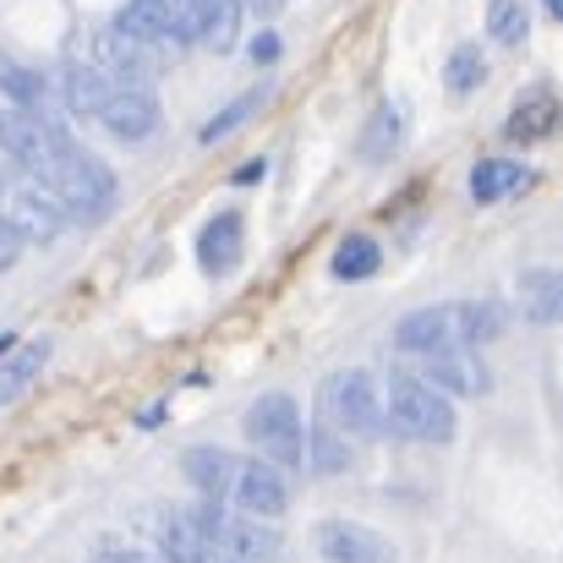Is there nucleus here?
<instances>
[{"label":"nucleus","instance_id":"obj_25","mask_svg":"<svg viewBox=\"0 0 563 563\" xmlns=\"http://www.w3.org/2000/svg\"><path fill=\"white\" fill-rule=\"evenodd\" d=\"M504 329V312L493 301H465L460 307V345H493Z\"/></svg>","mask_w":563,"mask_h":563},{"label":"nucleus","instance_id":"obj_5","mask_svg":"<svg viewBox=\"0 0 563 563\" xmlns=\"http://www.w3.org/2000/svg\"><path fill=\"white\" fill-rule=\"evenodd\" d=\"M323 421L351 432V438H377L383 432V405H377V383L367 373H334L323 383Z\"/></svg>","mask_w":563,"mask_h":563},{"label":"nucleus","instance_id":"obj_35","mask_svg":"<svg viewBox=\"0 0 563 563\" xmlns=\"http://www.w3.org/2000/svg\"><path fill=\"white\" fill-rule=\"evenodd\" d=\"M11 345H16V340H11V334H0V356H5V351H11Z\"/></svg>","mask_w":563,"mask_h":563},{"label":"nucleus","instance_id":"obj_27","mask_svg":"<svg viewBox=\"0 0 563 563\" xmlns=\"http://www.w3.org/2000/svg\"><path fill=\"white\" fill-rule=\"evenodd\" d=\"M487 27H493V38H498V44H520V38H526V27H531V16H526V5H520V0H498V5H493V16H487Z\"/></svg>","mask_w":563,"mask_h":563},{"label":"nucleus","instance_id":"obj_9","mask_svg":"<svg viewBox=\"0 0 563 563\" xmlns=\"http://www.w3.org/2000/svg\"><path fill=\"white\" fill-rule=\"evenodd\" d=\"M394 345L410 351V356L454 351V345H460V307H427V312H410V318L394 329Z\"/></svg>","mask_w":563,"mask_h":563},{"label":"nucleus","instance_id":"obj_28","mask_svg":"<svg viewBox=\"0 0 563 563\" xmlns=\"http://www.w3.org/2000/svg\"><path fill=\"white\" fill-rule=\"evenodd\" d=\"M252 110H257V93H246V99H235L230 110H219V115H213V121L202 126V143H224V137H230V132H235V126H241V121H246Z\"/></svg>","mask_w":563,"mask_h":563},{"label":"nucleus","instance_id":"obj_32","mask_svg":"<svg viewBox=\"0 0 563 563\" xmlns=\"http://www.w3.org/2000/svg\"><path fill=\"white\" fill-rule=\"evenodd\" d=\"M252 60H257V66L279 60V38H274V33H257V38H252Z\"/></svg>","mask_w":563,"mask_h":563},{"label":"nucleus","instance_id":"obj_8","mask_svg":"<svg viewBox=\"0 0 563 563\" xmlns=\"http://www.w3.org/2000/svg\"><path fill=\"white\" fill-rule=\"evenodd\" d=\"M230 498L241 504V515L274 520V515H285L290 487H285L279 465H268V460H241V465H235V482H230Z\"/></svg>","mask_w":563,"mask_h":563},{"label":"nucleus","instance_id":"obj_17","mask_svg":"<svg viewBox=\"0 0 563 563\" xmlns=\"http://www.w3.org/2000/svg\"><path fill=\"white\" fill-rule=\"evenodd\" d=\"M44 362H49V340H33V345H22L16 356L5 351V356H0V405L22 399V394H27V383L44 373Z\"/></svg>","mask_w":563,"mask_h":563},{"label":"nucleus","instance_id":"obj_13","mask_svg":"<svg viewBox=\"0 0 563 563\" xmlns=\"http://www.w3.org/2000/svg\"><path fill=\"white\" fill-rule=\"evenodd\" d=\"M197 257H202V274H230L235 268V257H241V213L235 208H224L202 224Z\"/></svg>","mask_w":563,"mask_h":563},{"label":"nucleus","instance_id":"obj_20","mask_svg":"<svg viewBox=\"0 0 563 563\" xmlns=\"http://www.w3.org/2000/svg\"><path fill=\"white\" fill-rule=\"evenodd\" d=\"M60 88H66V104H71L77 115H99L115 82H110L99 66H66V82H60Z\"/></svg>","mask_w":563,"mask_h":563},{"label":"nucleus","instance_id":"obj_19","mask_svg":"<svg viewBox=\"0 0 563 563\" xmlns=\"http://www.w3.org/2000/svg\"><path fill=\"white\" fill-rule=\"evenodd\" d=\"M235 16H241L235 0H197V27H191V38L224 55V49L235 44Z\"/></svg>","mask_w":563,"mask_h":563},{"label":"nucleus","instance_id":"obj_34","mask_svg":"<svg viewBox=\"0 0 563 563\" xmlns=\"http://www.w3.org/2000/svg\"><path fill=\"white\" fill-rule=\"evenodd\" d=\"M93 563H148V559H137V553H121V548H104Z\"/></svg>","mask_w":563,"mask_h":563},{"label":"nucleus","instance_id":"obj_26","mask_svg":"<svg viewBox=\"0 0 563 563\" xmlns=\"http://www.w3.org/2000/svg\"><path fill=\"white\" fill-rule=\"evenodd\" d=\"M482 77H487V60L476 55V44H465V49H454V55H449V71H443V82H449V93H454V99H465V93H471Z\"/></svg>","mask_w":563,"mask_h":563},{"label":"nucleus","instance_id":"obj_18","mask_svg":"<svg viewBox=\"0 0 563 563\" xmlns=\"http://www.w3.org/2000/svg\"><path fill=\"white\" fill-rule=\"evenodd\" d=\"M520 301H526V318H537V323H559L563 279L553 274V268H526V274H520Z\"/></svg>","mask_w":563,"mask_h":563},{"label":"nucleus","instance_id":"obj_1","mask_svg":"<svg viewBox=\"0 0 563 563\" xmlns=\"http://www.w3.org/2000/svg\"><path fill=\"white\" fill-rule=\"evenodd\" d=\"M388 421H394V432H405L416 443H449L454 438V405L443 399V388H432L410 373L388 377Z\"/></svg>","mask_w":563,"mask_h":563},{"label":"nucleus","instance_id":"obj_3","mask_svg":"<svg viewBox=\"0 0 563 563\" xmlns=\"http://www.w3.org/2000/svg\"><path fill=\"white\" fill-rule=\"evenodd\" d=\"M0 148L16 159V165H27L38 181H49V170L66 159V132L60 126H49L44 115H27V110H0Z\"/></svg>","mask_w":563,"mask_h":563},{"label":"nucleus","instance_id":"obj_7","mask_svg":"<svg viewBox=\"0 0 563 563\" xmlns=\"http://www.w3.org/2000/svg\"><path fill=\"white\" fill-rule=\"evenodd\" d=\"M279 553V537L268 526H257L252 515H219L213 526V542H208V563H274Z\"/></svg>","mask_w":563,"mask_h":563},{"label":"nucleus","instance_id":"obj_2","mask_svg":"<svg viewBox=\"0 0 563 563\" xmlns=\"http://www.w3.org/2000/svg\"><path fill=\"white\" fill-rule=\"evenodd\" d=\"M246 438L257 443V454L279 471H296L307 460V432H301V410L290 394H263L246 405Z\"/></svg>","mask_w":563,"mask_h":563},{"label":"nucleus","instance_id":"obj_24","mask_svg":"<svg viewBox=\"0 0 563 563\" xmlns=\"http://www.w3.org/2000/svg\"><path fill=\"white\" fill-rule=\"evenodd\" d=\"M377 263H383V252H377L373 235H345L340 252H334V274L340 279H367V274H377Z\"/></svg>","mask_w":563,"mask_h":563},{"label":"nucleus","instance_id":"obj_11","mask_svg":"<svg viewBox=\"0 0 563 563\" xmlns=\"http://www.w3.org/2000/svg\"><path fill=\"white\" fill-rule=\"evenodd\" d=\"M99 121L121 137V143H143V137H154V126H159V110H154V99L143 93V88H110V99H104V110H99Z\"/></svg>","mask_w":563,"mask_h":563},{"label":"nucleus","instance_id":"obj_4","mask_svg":"<svg viewBox=\"0 0 563 563\" xmlns=\"http://www.w3.org/2000/svg\"><path fill=\"white\" fill-rule=\"evenodd\" d=\"M49 187H55V197H60V208H66V213L93 219V213H104V208H110V197H115V176L104 170V159H93V154H82V148H66V159L49 170Z\"/></svg>","mask_w":563,"mask_h":563},{"label":"nucleus","instance_id":"obj_33","mask_svg":"<svg viewBox=\"0 0 563 563\" xmlns=\"http://www.w3.org/2000/svg\"><path fill=\"white\" fill-rule=\"evenodd\" d=\"M263 170H268L263 159H246V165L235 170V187H252V181H263Z\"/></svg>","mask_w":563,"mask_h":563},{"label":"nucleus","instance_id":"obj_6","mask_svg":"<svg viewBox=\"0 0 563 563\" xmlns=\"http://www.w3.org/2000/svg\"><path fill=\"white\" fill-rule=\"evenodd\" d=\"M219 504L202 498L191 509H170L159 515V553L165 563H208V542H213V526H219Z\"/></svg>","mask_w":563,"mask_h":563},{"label":"nucleus","instance_id":"obj_12","mask_svg":"<svg viewBox=\"0 0 563 563\" xmlns=\"http://www.w3.org/2000/svg\"><path fill=\"white\" fill-rule=\"evenodd\" d=\"M421 383H432V388H449V394H487V367L476 362V351L471 345H454V351H432L427 356V373Z\"/></svg>","mask_w":563,"mask_h":563},{"label":"nucleus","instance_id":"obj_14","mask_svg":"<svg viewBox=\"0 0 563 563\" xmlns=\"http://www.w3.org/2000/svg\"><path fill=\"white\" fill-rule=\"evenodd\" d=\"M235 454H224V449H187V460H181V471H187V482L202 493V498H230V482H235Z\"/></svg>","mask_w":563,"mask_h":563},{"label":"nucleus","instance_id":"obj_22","mask_svg":"<svg viewBox=\"0 0 563 563\" xmlns=\"http://www.w3.org/2000/svg\"><path fill=\"white\" fill-rule=\"evenodd\" d=\"M531 181L520 165H509V159H487V165H476L471 170V197L476 202H498V197H509V191H520Z\"/></svg>","mask_w":563,"mask_h":563},{"label":"nucleus","instance_id":"obj_31","mask_svg":"<svg viewBox=\"0 0 563 563\" xmlns=\"http://www.w3.org/2000/svg\"><path fill=\"white\" fill-rule=\"evenodd\" d=\"M16 257H22V235H16V230H11V224L0 219V274H5V268H11Z\"/></svg>","mask_w":563,"mask_h":563},{"label":"nucleus","instance_id":"obj_15","mask_svg":"<svg viewBox=\"0 0 563 563\" xmlns=\"http://www.w3.org/2000/svg\"><path fill=\"white\" fill-rule=\"evenodd\" d=\"M22 241H55L60 235V224H66V208L60 202H49V197H33V191H16V202H11V219H5Z\"/></svg>","mask_w":563,"mask_h":563},{"label":"nucleus","instance_id":"obj_23","mask_svg":"<svg viewBox=\"0 0 563 563\" xmlns=\"http://www.w3.org/2000/svg\"><path fill=\"white\" fill-rule=\"evenodd\" d=\"M307 449H312L318 476H334V471H345V465H351V443H345V432H340V427H329L323 416H318V427H312Z\"/></svg>","mask_w":563,"mask_h":563},{"label":"nucleus","instance_id":"obj_36","mask_svg":"<svg viewBox=\"0 0 563 563\" xmlns=\"http://www.w3.org/2000/svg\"><path fill=\"white\" fill-rule=\"evenodd\" d=\"M542 5H548V11H553V16H559V11H563V0H542Z\"/></svg>","mask_w":563,"mask_h":563},{"label":"nucleus","instance_id":"obj_10","mask_svg":"<svg viewBox=\"0 0 563 563\" xmlns=\"http://www.w3.org/2000/svg\"><path fill=\"white\" fill-rule=\"evenodd\" d=\"M318 553L329 563H394V548L367 531V526H356V520H329V526H318Z\"/></svg>","mask_w":563,"mask_h":563},{"label":"nucleus","instance_id":"obj_21","mask_svg":"<svg viewBox=\"0 0 563 563\" xmlns=\"http://www.w3.org/2000/svg\"><path fill=\"white\" fill-rule=\"evenodd\" d=\"M553 121H559V104H553V93H531L526 104H515V115H509V143H537V137H548L553 132Z\"/></svg>","mask_w":563,"mask_h":563},{"label":"nucleus","instance_id":"obj_16","mask_svg":"<svg viewBox=\"0 0 563 563\" xmlns=\"http://www.w3.org/2000/svg\"><path fill=\"white\" fill-rule=\"evenodd\" d=\"M115 33H126L137 44H159V38H176V22L159 0H126L121 16H115Z\"/></svg>","mask_w":563,"mask_h":563},{"label":"nucleus","instance_id":"obj_29","mask_svg":"<svg viewBox=\"0 0 563 563\" xmlns=\"http://www.w3.org/2000/svg\"><path fill=\"white\" fill-rule=\"evenodd\" d=\"M0 88H5L16 104H38V99H44V82H38L33 71L11 66V60H0Z\"/></svg>","mask_w":563,"mask_h":563},{"label":"nucleus","instance_id":"obj_30","mask_svg":"<svg viewBox=\"0 0 563 563\" xmlns=\"http://www.w3.org/2000/svg\"><path fill=\"white\" fill-rule=\"evenodd\" d=\"M394 148H399V115H394V110H377L373 132H367V154L383 159V154H394Z\"/></svg>","mask_w":563,"mask_h":563}]
</instances>
